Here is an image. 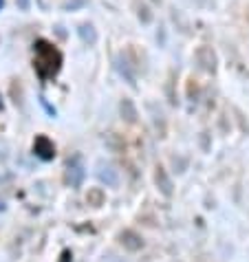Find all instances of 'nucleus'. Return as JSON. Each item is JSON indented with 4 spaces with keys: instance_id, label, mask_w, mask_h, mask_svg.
I'll list each match as a JSON object with an SVG mask.
<instances>
[{
    "instance_id": "nucleus-4",
    "label": "nucleus",
    "mask_w": 249,
    "mask_h": 262,
    "mask_svg": "<svg viewBox=\"0 0 249 262\" xmlns=\"http://www.w3.org/2000/svg\"><path fill=\"white\" fill-rule=\"evenodd\" d=\"M155 179H157V185H159L161 194H163V196H172V181H170V177H168L165 170H163V167H161V165L157 167Z\"/></svg>"
},
{
    "instance_id": "nucleus-3",
    "label": "nucleus",
    "mask_w": 249,
    "mask_h": 262,
    "mask_svg": "<svg viewBox=\"0 0 249 262\" xmlns=\"http://www.w3.org/2000/svg\"><path fill=\"white\" fill-rule=\"evenodd\" d=\"M84 179V167H82V161H79V157L73 159V163H69V183L73 187H77L82 183Z\"/></svg>"
},
{
    "instance_id": "nucleus-6",
    "label": "nucleus",
    "mask_w": 249,
    "mask_h": 262,
    "mask_svg": "<svg viewBox=\"0 0 249 262\" xmlns=\"http://www.w3.org/2000/svg\"><path fill=\"white\" fill-rule=\"evenodd\" d=\"M3 5H5V0H0V9H3Z\"/></svg>"
},
{
    "instance_id": "nucleus-2",
    "label": "nucleus",
    "mask_w": 249,
    "mask_h": 262,
    "mask_svg": "<svg viewBox=\"0 0 249 262\" xmlns=\"http://www.w3.org/2000/svg\"><path fill=\"white\" fill-rule=\"evenodd\" d=\"M33 152H35V155H38L40 159L49 161V159H53V157H55V145L51 143L45 135H40L38 139H35V143H33Z\"/></svg>"
},
{
    "instance_id": "nucleus-1",
    "label": "nucleus",
    "mask_w": 249,
    "mask_h": 262,
    "mask_svg": "<svg viewBox=\"0 0 249 262\" xmlns=\"http://www.w3.org/2000/svg\"><path fill=\"white\" fill-rule=\"evenodd\" d=\"M33 69L38 73V77L42 82L55 77L62 69V53L57 51L51 42L38 40L35 42V55H33Z\"/></svg>"
},
{
    "instance_id": "nucleus-5",
    "label": "nucleus",
    "mask_w": 249,
    "mask_h": 262,
    "mask_svg": "<svg viewBox=\"0 0 249 262\" xmlns=\"http://www.w3.org/2000/svg\"><path fill=\"white\" fill-rule=\"evenodd\" d=\"M121 245L126 247V249H130V251H137V249H141V238H139L135 231H123L121 234Z\"/></svg>"
}]
</instances>
